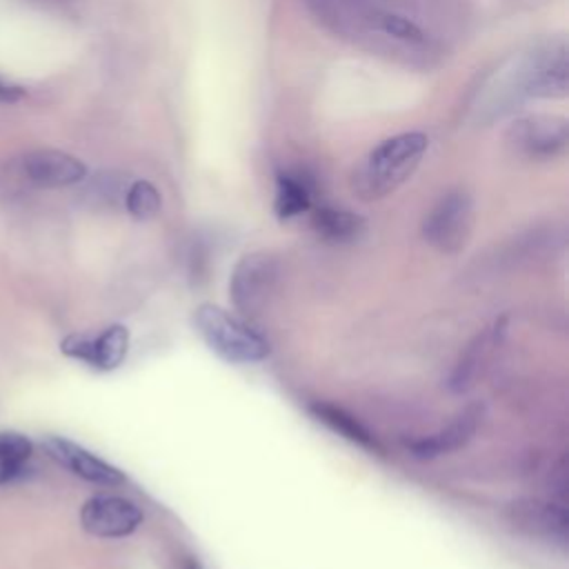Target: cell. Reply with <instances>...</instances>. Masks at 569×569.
Returning a JSON list of instances; mask_svg holds the SVG:
<instances>
[{"label": "cell", "instance_id": "cell-1", "mask_svg": "<svg viewBox=\"0 0 569 569\" xmlns=\"http://www.w3.org/2000/svg\"><path fill=\"white\" fill-rule=\"evenodd\" d=\"M429 138L422 131H405L378 142L353 169L351 189L362 200H380L396 191L420 164Z\"/></svg>", "mask_w": 569, "mask_h": 569}, {"label": "cell", "instance_id": "cell-2", "mask_svg": "<svg viewBox=\"0 0 569 569\" xmlns=\"http://www.w3.org/2000/svg\"><path fill=\"white\" fill-rule=\"evenodd\" d=\"M542 44L511 56L478 89L473 100L476 122H493L511 113L525 98H533Z\"/></svg>", "mask_w": 569, "mask_h": 569}, {"label": "cell", "instance_id": "cell-3", "mask_svg": "<svg viewBox=\"0 0 569 569\" xmlns=\"http://www.w3.org/2000/svg\"><path fill=\"white\" fill-rule=\"evenodd\" d=\"M193 327L204 345L231 365H251L269 356V342L262 333L213 302L193 309Z\"/></svg>", "mask_w": 569, "mask_h": 569}, {"label": "cell", "instance_id": "cell-4", "mask_svg": "<svg viewBox=\"0 0 569 569\" xmlns=\"http://www.w3.org/2000/svg\"><path fill=\"white\" fill-rule=\"evenodd\" d=\"M280 267L278 260L267 251H251L242 256L229 280V296L238 313L256 318L267 311L271 296L276 293Z\"/></svg>", "mask_w": 569, "mask_h": 569}, {"label": "cell", "instance_id": "cell-5", "mask_svg": "<svg viewBox=\"0 0 569 569\" xmlns=\"http://www.w3.org/2000/svg\"><path fill=\"white\" fill-rule=\"evenodd\" d=\"M473 229V200L465 189L442 193L422 220V238L442 253H458Z\"/></svg>", "mask_w": 569, "mask_h": 569}, {"label": "cell", "instance_id": "cell-6", "mask_svg": "<svg viewBox=\"0 0 569 569\" xmlns=\"http://www.w3.org/2000/svg\"><path fill=\"white\" fill-rule=\"evenodd\" d=\"M507 144L531 160H551L569 144V124L562 116L531 113L513 120L505 136Z\"/></svg>", "mask_w": 569, "mask_h": 569}, {"label": "cell", "instance_id": "cell-7", "mask_svg": "<svg viewBox=\"0 0 569 569\" xmlns=\"http://www.w3.org/2000/svg\"><path fill=\"white\" fill-rule=\"evenodd\" d=\"M142 522L140 507L124 496H93L80 509V525L98 538H124Z\"/></svg>", "mask_w": 569, "mask_h": 569}, {"label": "cell", "instance_id": "cell-8", "mask_svg": "<svg viewBox=\"0 0 569 569\" xmlns=\"http://www.w3.org/2000/svg\"><path fill=\"white\" fill-rule=\"evenodd\" d=\"M129 349V329L124 325H109L100 333H71L60 342V351L93 369L111 371L122 365Z\"/></svg>", "mask_w": 569, "mask_h": 569}, {"label": "cell", "instance_id": "cell-9", "mask_svg": "<svg viewBox=\"0 0 569 569\" xmlns=\"http://www.w3.org/2000/svg\"><path fill=\"white\" fill-rule=\"evenodd\" d=\"M507 520L531 538L565 542L569 533V513L562 502L542 498H518L505 509Z\"/></svg>", "mask_w": 569, "mask_h": 569}, {"label": "cell", "instance_id": "cell-10", "mask_svg": "<svg viewBox=\"0 0 569 569\" xmlns=\"http://www.w3.org/2000/svg\"><path fill=\"white\" fill-rule=\"evenodd\" d=\"M44 449L47 453L62 465L64 469H69L71 473H76L78 478L87 480V482H96V485H104V487H116L124 482V473L109 465L107 460L93 456L91 451H87L84 447L60 438V436H49L44 438Z\"/></svg>", "mask_w": 569, "mask_h": 569}, {"label": "cell", "instance_id": "cell-11", "mask_svg": "<svg viewBox=\"0 0 569 569\" xmlns=\"http://www.w3.org/2000/svg\"><path fill=\"white\" fill-rule=\"evenodd\" d=\"M22 173L29 182L47 189L78 184L87 176V167L76 156L60 149H38L22 158Z\"/></svg>", "mask_w": 569, "mask_h": 569}, {"label": "cell", "instance_id": "cell-12", "mask_svg": "<svg viewBox=\"0 0 569 569\" xmlns=\"http://www.w3.org/2000/svg\"><path fill=\"white\" fill-rule=\"evenodd\" d=\"M502 336H505V318L496 320L493 325L485 327L478 336H473V340L465 347V351L460 353V358L449 376V389L453 393H465L476 387L478 378L487 369Z\"/></svg>", "mask_w": 569, "mask_h": 569}, {"label": "cell", "instance_id": "cell-13", "mask_svg": "<svg viewBox=\"0 0 569 569\" xmlns=\"http://www.w3.org/2000/svg\"><path fill=\"white\" fill-rule=\"evenodd\" d=\"M480 416H482V409L478 405L467 407L447 427L409 442V451L416 458H438V456L458 451L473 438L480 425Z\"/></svg>", "mask_w": 569, "mask_h": 569}, {"label": "cell", "instance_id": "cell-14", "mask_svg": "<svg viewBox=\"0 0 569 569\" xmlns=\"http://www.w3.org/2000/svg\"><path fill=\"white\" fill-rule=\"evenodd\" d=\"M311 227L327 242H351L362 233L365 220L358 213L347 209L320 207L313 211Z\"/></svg>", "mask_w": 569, "mask_h": 569}, {"label": "cell", "instance_id": "cell-15", "mask_svg": "<svg viewBox=\"0 0 569 569\" xmlns=\"http://www.w3.org/2000/svg\"><path fill=\"white\" fill-rule=\"evenodd\" d=\"M311 204V184L302 173L282 171L276 178V198L273 209L280 220H289L307 211Z\"/></svg>", "mask_w": 569, "mask_h": 569}, {"label": "cell", "instance_id": "cell-16", "mask_svg": "<svg viewBox=\"0 0 569 569\" xmlns=\"http://www.w3.org/2000/svg\"><path fill=\"white\" fill-rule=\"evenodd\" d=\"M311 413L316 416V420L327 425L338 436L351 440L353 445H360L365 449H376L373 436L351 413H347L345 409H340L336 405H329V402H313L311 405Z\"/></svg>", "mask_w": 569, "mask_h": 569}, {"label": "cell", "instance_id": "cell-17", "mask_svg": "<svg viewBox=\"0 0 569 569\" xmlns=\"http://www.w3.org/2000/svg\"><path fill=\"white\" fill-rule=\"evenodd\" d=\"M33 445L18 431H0V485L24 476Z\"/></svg>", "mask_w": 569, "mask_h": 569}, {"label": "cell", "instance_id": "cell-18", "mask_svg": "<svg viewBox=\"0 0 569 569\" xmlns=\"http://www.w3.org/2000/svg\"><path fill=\"white\" fill-rule=\"evenodd\" d=\"M124 207L136 220H149L158 216L162 207L160 191L149 180H133L124 193Z\"/></svg>", "mask_w": 569, "mask_h": 569}, {"label": "cell", "instance_id": "cell-19", "mask_svg": "<svg viewBox=\"0 0 569 569\" xmlns=\"http://www.w3.org/2000/svg\"><path fill=\"white\" fill-rule=\"evenodd\" d=\"M22 96L20 87H13L4 80H0V102H16Z\"/></svg>", "mask_w": 569, "mask_h": 569}]
</instances>
